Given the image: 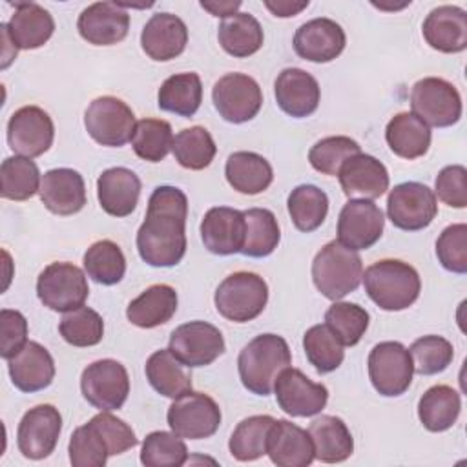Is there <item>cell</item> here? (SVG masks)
<instances>
[{"label": "cell", "instance_id": "1", "mask_svg": "<svg viewBox=\"0 0 467 467\" xmlns=\"http://www.w3.org/2000/svg\"><path fill=\"white\" fill-rule=\"evenodd\" d=\"M188 197L177 186H157L148 201L144 223L137 232L140 259L155 268H170L186 254Z\"/></svg>", "mask_w": 467, "mask_h": 467}, {"label": "cell", "instance_id": "2", "mask_svg": "<svg viewBox=\"0 0 467 467\" xmlns=\"http://www.w3.org/2000/svg\"><path fill=\"white\" fill-rule=\"evenodd\" d=\"M292 354L285 337L277 334H259L248 341L237 358V370L246 390L268 396L281 370L290 367Z\"/></svg>", "mask_w": 467, "mask_h": 467}, {"label": "cell", "instance_id": "3", "mask_svg": "<svg viewBox=\"0 0 467 467\" xmlns=\"http://www.w3.org/2000/svg\"><path fill=\"white\" fill-rule=\"evenodd\" d=\"M367 296L387 312L409 308L421 290V281L414 266L400 259H381L372 263L361 275Z\"/></svg>", "mask_w": 467, "mask_h": 467}, {"label": "cell", "instance_id": "4", "mask_svg": "<svg viewBox=\"0 0 467 467\" xmlns=\"http://www.w3.org/2000/svg\"><path fill=\"white\" fill-rule=\"evenodd\" d=\"M363 275V263L356 250L337 239L327 243L312 261V281L330 301H337L354 292Z\"/></svg>", "mask_w": 467, "mask_h": 467}, {"label": "cell", "instance_id": "5", "mask_svg": "<svg viewBox=\"0 0 467 467\" xmlns=\"http://www.w3.org/2000/svg\"><path fill=\"white\" fill-rule=\"evenodd\" d=\"M268 285L254 272H234L224 277L213 296L217 312L234 323L255 319L266 306Z\"/></svg>", "mask_w": 467, "mask_h": 467}, {"label": "cell", "instance_id": "6", "mask_svg": "<svg viewBox=\"0 0 467 467\" xmlns=\"http://www.w3.org/2000/svg\"><path fill=\"white\" fill-rule=\"evenodd\" d=\"M410 108L429 128H449L462 117V97L445 78L425 77L410 89Z\"/></svg>", "mask_w": 467, "mask_h": 467}, {"label": "cell", "instance_id": "7", "mask_svg": "<svg viewBox=\"0 0 467 467\" xmlns=\"http://www.w3.org/2000/svg\"><path fill=\"white\" fill-rule=\"evenodd\" d=\"M36 296L55 312H69L84 305L89 296L86 274L73 263L55 261L36 279Z\"/></svg>", "mask_w": 467, "mask_h": 467}, {"label": "cell", "instance_id": "8", "mask_svg": "<svg viewBox=\"0 0 467 467\" xmlns=\"http://www.w3.org/2000/svg\"><path fill=\"white\" fill-rule=\"evenodd\" d=\"M84 126L88 135L109 148H120L131 140L135 131V113L131 108L111 95L99 97L91 100L84 113Z\"/></svg>", "mask_w": 467, "mask_h": 467}, {"label": "cell", "instance_id": "9", "mask_svg": "<svg viewBox=\"0 0 467 467\" xmlns=\"http://www.w3.org/2000/svg\"><path fill=\"white\" fill-rule=\"evenodd\" d=\"M367 368L372 387L387 398L401 396L412 383V359L409 348L400 341L374 345L367 359Z\"/></svg>", "mask_w": 467, "mask_h": 467}, {"label": "cell", "instance_id": "10", "mask_svg": "<svg viewBox=\"0 0 467 467\" xmlns=\"http://www.w3.org/2000/svg\"><path fill=\"white\" fill-rule=\"evenodd\" d=\"M166 420L170 429L186 440H204L217 432L221 425V409L213 398L204 392H186L168 407Z\"/></svg>", "mask_w": 467, "mask_h": 467}, {"label": "cell", "instance_id": "11", "mask_svg": "<svg viewBox=\"0 0 467 467\" xmlns=\"http://www.w3.org/2000/svg\"><path fill=\"white\" fill-rule=\"evenodd\" d=\"M84 400L99 410H117L130 394V376L117 359H99L88 365L80 376Z\"/></svg>", "mask_w": 467, "mask_h": 467}, {"label": "cell", "instance_id": "12", "mask_svg": "<svg viewBox=\"0 0 467 467\" xmlns=\"http://www.w3.org/2000/svg\"><path fill=\"white\" fill-rule=\"evenodd\" d=\"M436 213V195L427 184L407 181L394 186L387 197V215L400 230H423L434 221Z\"/></svg>", "mask_w": 467, "mask_h": 467}, {"label": "cell", "instance_id": "13", "mask_svg": "<svg viewBox=\"0 0 467 467\" xmlns=\"http://www.w3.org/2000/svg\"><path fill=\"white\" fill-rule=\"evenodd\" d=\"M171 354L188 368L206 367L224 354V337L221 330L208 321H188L179 325L170 336Z\"/></svg>", "mask_w": 467, "mask_h": 467}, {"label": "cell", "instance_id": "14", "mask_svg": "<svg viewBox=\"0 0 467 467\" xmlns=\"http://www.w3.org/2000/svg\"><path fill=\"white\" fill-rule=\"evenodd\" d=\"M212 100L226 122L243 124L259 113L263 91L255 78L244 73H226L213 84Z\"/></svg>", "mask_w": 467, "mask_h": 467}, {"label": "cell", "instance_id": "15", "mask_svg": "<svg viewBox=\"0 0 467 467\" xmlns=\"http://www.w3.org/2000/svg\"><path fill=\"white\" fill-rule=\"evenodd\" d=\"M277 405L294 418H308L319 414L327 401L328 390L323 383L312 381L299 368L286 367L274 383Z\"/></svg>", "mask_w": 467, "mask_h": 467}, {"label": "cell", "instance_id": "16", "mask_svg": "<svg viewBox=\"0 0 467 467\" xmlns=\"http://www.w3.org/2000/svg\"><path fill=\"white\" fill-rule=\"evenodd\" d=\"M53 139V120L38 106H22L7 120V144L22 157L44 155L51 148Z\"/></svg>", "mask_w": 467, "mask_h": 467}, {"label": "cell", "instance_id": "17", "mask_svg": "<svg viewBox=\"0 0 467 467\" xmlns=\"http://www.w3.org/2000/svg\"><path fill=\"white\" fill-rule=\"evenodd\" d=\"M62 416L55 405L42 403L29 409L16 429V445L22 456L29 460L47 458L58 441Z\"/></svg>", "mask_w": 467, "mask_h": 467}, {"label": "cell", "instance_id": "18", "mask_svg": "<svg viewBox=\"0 0 467 467\" xmlns=\"http://www.w3.org/2000/svg\"><path fill=\"white\" fill-rule=\"evenodd\" d=\"M385 217L370 199H350L337 217V241L352 250H367L383 234Z\"/></svg>", "mask_w": 467, "mask_h": 467}, {"label": "cell", "instance_id": "19", "mask_svg": "<svg viewBox=\"0 0 467 467\" xmlns=\"http://www.w3.org/2000/svg\"><path fill=\"white\" fill-rule=\"evenodd\" d=\"M343 27L332 18H312L301 24L294 35V51L308 62L323 64L337 58L345 49Z\"/></svg>", "mask_w": 467, "mask_h": 467}, {"label": "cell", "instance_id": "20", "mask_svg": "<svg viewBox=\"0 0 467 467\" xmlns=\"http://www.w3.org/2000/svg\"><path fill=\"white\" fill-rule=\"evenodd\" d=\"M77 29L88 44L113 46L126 38L130 15L117 2H95L78 15Z\"/></svg>", "mask_w": 467, "mask_h": 467}, {"label": "cell", "instance_id": "21", "mask_svg": "<svg viewBox=\"0 0 467 467\" xmlns=\"http://www.w3.org/2000/svg\"><path fill=\"white\" fill-rule=\"evenodd\" d=\"M277 106L294 119L312 115L321 99L317 80L301 67H285L274 84Z\"/></svg>", "mask_w": 467, "mask_h": 467}, {"label": "cell", "instance_id": "22", "mask_svg": "<svg viewBox=\"0 0 467 467\" xmlns=\"http://www.w3.org/2000/svg\"><path fill=\"white\" fill-rule=\"evenodd\" d=\"M188 44V27L177 15L155 13L144 24L140 33L142 51L157 62H168L179 57Z\"/></svg>", "mask_w": 467, "mask_h": 467}, {"label": "cell", "instance_id": "23", "mask_svg": "<svg viewBox=\"0 0 467 467\" xmlns=\"http://www.w3.org/2000/svg\"><path fill=\"white\" fill-rule=\"evenodd\" d=\"M204 248L215 255L239 254L244 243V215L228 206L210 208L201 221Z\"/></svg>", "mask_w": 467, "mask_h": 467}, {"label": "cell", "instance_id": "24", "mask_svg": "<svg viewBox=\"0 0 467 467\" xmlns=\"http://www.w3.org/2000/svg\"><path fill=\"white\" fill-rule=\"evenodd\" d=\"M40 201L55 215H73L86 206V184L71 168H55L42 175Z\"/></svg>", "mask_w": 467, "mask_h": 467}, {"label": "cell", "instance_id": "25", "mask_svg": "<svg viewBox=\"0 0 467 467\" xmlns=\"http://www.w3.org/2000/svg\"><path fill=\"white\" fill-rule=\"evenodd\" d=\"M339 184L347 197L378 199L389 190V171L381 161L372 155L358 153L339 168Z\"/></svg>", "mask_w": 467, "mask_h": 467}, {"label": "cell", "instance_id": "26", "mask_svg": "<svg viewBox=\"0 0 467 467\" xmlns=\"http://www.w3.org/2000/svg\"><path fill=\"white\" fill-rule=\"evenodd\" d=\"M13 385L22 392H38L53 383L55 361L46 347L27 341L13 358L7 359Z\"/></svg>", "mask_w": 467, "mask_h": 467}, {"label": "cell", "instance_id": "27", "mask_svg": "<svg viewBox=\"0 0 467 467\" xmlns=\"http://www.w3.org/2000/svg\"><path fill=\"white\" fill-rule=\"evenodd\" d=\"M425 42L441 53H462L467 47V13L458 5L434 7L423 20Z\"/></svg>", "mask_w": 467, "mask_h": 467}, {"label": "cell", "instance_id": "28", "mask_svg": "<svg viewBox=\"0 0 467 467\" xmlns=\"http://www.w3.org/2000/svg\"><path fill=\"white\" fill-rule=\"evenodd\" d=\"M266 454L277 467H306L314 462L308 431L288 420H275L266 441Z\"/></svg>", "mask_w": 467, "mask_h": 467}, {"label": "cell", "instance_id": "29", "mask_svg": "<svg viewBox=\"0 0 467 467\" xmlns=\"http://www.w3.org/2000/svg\"><path fill=\"white\" fill-rule=\"evenodd\" d=\"M97 197L100 208L113 217L130 215L140 197V179L124 166L104 170L97 179Z\"/></svg>", "mask_w": 467, "mask_h": 467}, {"label": "cell", "instance_id": "30", "mask_svg": "<svg viewBox=\"0 0 467 467\" xmlns=\"http://www.w3.org/2000/svg\"><path fill=\"white\" fill-rule=\"evenodd\" d=\"M55 31V20L47 9L35 2L15 4L7 22V33L16 49L42 47Z\"/></svg>", "mask_w": 467, "mask_h": 467}, {"label": "cell", "instance_id": "31", "mask_svg": "<svg viewBox=\"0 0 467 467\" xmlns=\"http://www.w3.org/2000/svg\"><path fill=\"white\" fill-rule=\"evenodd\" d=\"M308 434L314 445V458L323 463L345 462L354 452V438L347 423L337 416L321 414L310 423Z\"/></svg>", "mask_w": 467, "mask_h": 467}, {"label": "cell", "instance_id": "32", "mask_svg": "<svg viewBox=\"0 0 467 467\" xmlns=\"http://www.w3.org/2000/svg\"><path fill=\"white\" fill-rule=\"evenodd\" d=\"M177 292L170 285H151L126 308V317L139 328H155L168 323L177 312Z\"/></svg>", "mask_w": 467, "mask_h": 467}, {"label": "cell", "instance_id": "33", "mask_svg": "<svg viewBox=\"0 0 467 467\" xmlns=\"http://www.w3.org/2000/svg\"><path fill=\"white\" fill-rule=\"evenodd\" d=\"M228 184L244 195H257L265 192L274 181L270 162L254 151H234L224 164Z\"/></svg>", "mask_w": 467, "mask_h": 467}, {"label": "cell", "instance_id": "34", "mask_svg": "<svg viewBox=\"0 0 467 467\" xmlns=\"http://www.w3.org/2000/svg\"><path fill=\"white\" fill-rule=\"evenodd\" d=\"M385 140L394 155L412 161L429 151L431 128L414 113L401 111L389 120L385 128Z\"/></svg>", "mask_w": 467, "mask_h": 467}, {"label": "cell", "instance_id": "35", "mask_svg": "<svg viewBox=\"0 0 467 467\" xmlns=\"http://www.w3.org/2000/svg\"><path fill=\"white\" fill-rule=\"evenodd\" d=\"M170 348L155 350L144 367L148 383L166 398H179L192 390V374L186 370Z\"/></svg>", "mask_w": 467, "mask_h": 467}, {"label": "cell", "instance_id": "36", "mask_svg": "<svg viewBox=\"0 0 467 467\" xmlns=\"http://www.w3.org/2000/svg\"><path fill=\"white\" fill-rule=\"evenodd\" d=\"M462 410L460 392L449 385H434L423 392L418 401V418L431 432L451 429Z\"/></svg>", "mask_w": 467, "mask_h": 467}, {"label": "cell", "instance_id": "37", "mask_svg": "<svg viewBox=\"0 0 467 467\" xmlns=\"http://www.w3.org/2000/svg\"><path fill=\"white\" fill-rule=\"evenodd\" d=\"M202 102V82L193 71L168 77L157 93V106L179 117H193Z\"/></svg>", "mask_w": 467, "mask_h": 467}, {"label": "cell", "instance_id": "38", "mask_svg": "<svg viewBox=\"0 0 467 467\" xmlns=\"http://www.w3.org/2000/svg\"><path fill=\"white\" fill-rule=\"evenodd\" d=\"M217 38L228 55L246 58L261 49L265 35L259 20L254 15L235 13L219 24Z\"/></svg>", "mask_w": 467, "mask_h": 467}, {"label": "cell", "instance_id": "39", "mask_svg": "<svg viewBox=\"0 0 467 467\" xmlns=\"http://www.w3.org/2000/svg\"><path fill=\"white\" fill-rule=\"evenodd\" d=\"M244 215V243L241 254L246 257L270 255L281 239L275 215L266 208H248Z\"/></svg>", "mask_w": 467, "mask_h": 467}, {"label": "cell", "instance_id": "40", "mask_svg": "<svg viewBox=\"0 0 467 467\" xmlns=\"http://www.w3.org/2000/svg\"><path fill=\"white\" fill-rule=\"evenodd\" d=\"M286 208L294 226L299 232L308 234L325 223L328 213V197L314 184H299L290 192Z\"/></svg>", "mask_w": 467, "mask_h": 467}, {"label": "cell", "instance_id": "41", "mask_svg": "<svg viewBox=\"0 0 467 467\" xmlns=\"http://www.w3.org/2000/svg\"><path fill=\"white\" fill-rule=\"evenodd\" d=\"M274 421L275 418L268 414H255L239 421L228 441L230 454L239 462H254L265 456Z\"/></svg>", "mask_w": 467, "mask_h": 467}, {"label": "cell", "instance_id": "42", "mask_svg": "<svg viewBox=\"0 0 467 467\" xmlns=\"http://www.w3.org/2000/svg\"><path fill=\"white\" fill-rule=\"evenodd\" d=\"M0 195L9 201H27L40 190V171L29 157H5L0 166Z\"/></svg>", "mask_w": 467, "mask_h": 467}, {"label": "cell", "instance_id": "43", "mask_svg": "<svg viewBox=\"0 0 467 467\" xmlns=\"http://www.w3.org/2000/svg\"><path fill=\"white\" fill-rule=\"evenodd\" d=\"M86 274L100 285L111 286L122 281L126 274V257L120 246L109 239L93 243L84 254Z\"/></svg>", "mask_w": 467, "mask_h": 467}, {"label": "cell", "instance_id": "44", "mask_svg": "<svg viewBox=\"0 0 467 467\" xmlns=\"http://www.w3.org/2000/svg\"><path fill=\"white\" fill-rule=\"evenodd\" d=\"M171 151L175 161L186 170H204L212 164L217 146L210 131L202 126H192L173 137Z\"/></svg>", "mask_w": 467, "mask_h": 467}, {"label": "cell", "instance_id": "45", "mask_svg": "<svg viewBox=\"0 0 467 467\" xmlns=\"http://www.w3.org/2000/svg\"><path fill=\"white\" fill-rule=\"evenodd\" d=\"M303 348L308 363L319 374H328L336 370L345 358L343 343L334 336V332L325 323L314 325L305 332Z\"/></svg>", "mask_w": 467, "mask_h": 467}, {"label": "cell", "instance_id": "46", "mask_svg": "<svg viewBox=\"0 0 467 467\" xmlns=\"http://www.w3.org/2000/svg\"><path fill=\"white\" fill-rule=\"evenodd\" d=\"M370 323L368 312L347 301H334L325 312V325L343 343V347H354L365 336Z\"/></svg>", "mask_w": 467, "mask_h": 467}, {"label": "cell", "instance_id": "47", "mask_svg": "<svg viewBox=\"0 0 467 467\" xmlns=\"http://www.w3.org/2000/svg\"><path fill=\"white\" fill-rule=\"evenodd\" d=\"M173 133L170 122L162 119H142L137 122L131 148L137 157L148 162H161L171 150Z\"/></svg>", "mask_w": 467, "mask_h": 467}, {"label": "cell", "instance_id": "48", "mask_svg": "<svg viewBox=\"0 0 467 467\" xmlns=\"http://www.w3.org/2000/svg\"><path fill=\"white\" fill-rule=\"evenodd\" d=\"M67 452L73 467H104L111 456L108 441L93 420L73 431Z\"/></svg>", "mask_w": 467, "mask_h": 467}, {"label": "cell", "instance_id": "49", "mask_svg": "<svg viewBox=\"0 0 467 467\" xmlns=\"http://www.w3.org/2000/svg\"><path fill=\"white\" fill-rule=\"evenodd\" d=\"M58 332L62 339L73 347H93L102 341L104 321L97 310L82 305L64 312L58 323Z\"/></svg>", "mask_w": 467, "mask_h": 467}, {"label": "cell", "instance_id": "50", "mask_svg": "<svg viewBox=\"0 0 467 467\" xmlns=\"http://www.w3.org/2000/svg\"><path fill=\"white\" fill-rule=\"evenodd\" d=\"M186 460V443L173 431H153L142 441L140 463L146 467H181Z\"/></svg>", "mask_w": 467, "mask_h": 467}, {"label": "cell", "instance_id": "51", "mask_svg": "<svg viewBox=\"0 0 467 467\" xmlns=\"http://www.w3.org/2000/svg\"><path fill=\"white\" fill-rule=\"evenodd\" d=\"M412 368L416 374L432 376L443 372L454 358V348L443 336H421L409 348Z\"/></svg>", "mask_w": 467, "mask_h": 467}, {"label": "cell", "instance_id": "52", "mask_svg": "<svg viewBox=\"0 0 467 467\" xmlns=\"http://www.w3.org/2000/svg\"><path fill=\"white\" fill-rule=\"evenodd\" d=\"M358 153H361V148L354 139L347 135H334L317 140L308 151V161L316 171L337 175L343 162Z\"/></svg>", "mask_w": 467, "mask_h": 467}, {"label": "cell", "instance_id": "53", "mask_svg": "<svg viewBox=\"0 0 467 467\" xmlns=\"http://www.w3.org/2000/svg\"><path fill=\"white\" fill-rule=\"evenodd\" d=\"M436 257L440 265L454 274L467 272V224L447 226L436 239Z\"/></svg>", "mask_w": 467, "mask_h": 467}, {"label": "cell", "instance_id": "54", "mask_svg": "<svg viewBox=\"0 0 467 467\" xmlns=\"http://www.w3.org/2000/svg\"><path fill=\"white\" fill-rule=\"evenodd\" d=\"M434 195L451 206V208H465L467 206V170L462 164L445 166L434 182Z\"/></svg>", "mask_w": 467, "mask_h": 467}, {"label": "cell", "instance_id": "55", "mask_svg": "<svg viewBox=\"0 0 467 467\" xmlns=\"http://www.w3.org/2000/svg\"><path fill=\"white\" fill-rule=\"evenodd\" d=\"M27 343V319L22 312L2 308L0 310V356L13 358Z\"/></svg>", "mask_w": 467, "mask_h": 467}, {"label": "cell", "instance_id": "56", "mask_svg": "<svg viewBox=\"0 0 467 467\" xmlns=\"http://www.w3.org/2000/svg\"><path fill=\"white\" fill-rule=\"evenodd\" d=\"M265 5L266 9L274 15V16H279V18H290V16H296L299 15L305 7H308V0H301V2H296V0H277V2H272V0H265Z\"/></svg>", "mask_w": 467, "mask_h": 467}, {"label": "cell", "instance_id": "57", "mask_svg": "<svg viewBox=\"0 0 467 467\" xmlns=\"http://www.w3.org/2000/svg\"><path fill=\"white\" fill-rule=\"evenodd\" d=\"M201 7L210 11L213 16H221L224 20V18L237 13V9L241 7V2L239 0H228V2H217V0L215 2H206V0H202Z\"/></svg>", "mask_w": 467, "mask_h": 467}, {"label": "cell", "instance_id": "58", "mask_svg": "<svg viewBox=\"0 0 467 467\" xmlns=\"http://www.w3.org/2000/svg\"><path fill=\"white\" fill-rule=\"evenodd\" d=\"M0 36H2V42H4V46H2V69H5L15 58H16V47H15V44H13V40H11V36H9V33H7V24H0Z\"/></svg>", "mask_w": 467, "mask_h": 467}]
</instances>
